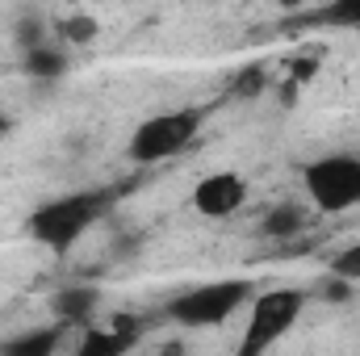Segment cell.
Returning <instances> with one entry per match:
<instances>
[{
  "label": "cell",
  "instance_id": "cell-1",
  "mask_svg": "<svg viewBox=\"0 0 360 356\" xmlns=\"http://www.w3.org/2000/svg\"><path fill=\"white\" fill-rule=\"evenodd\" d=\"M105 193H63V197H51L42 201L34 214H30V239L51 248V252H68L92 222L105 214Z\"/></svg>",
  "mask_w": 360,
  "mask_h": 356
},
{
  "label": "cell",
  "instance_id": "cell-2",
  "mask_svg": "<svg viewBox=\"0 0 360 356\" xmlns=\"http://www.w3.org/2000/svg\"><path fill=\"white\" fill-rule=\"evenodd\" d=\"M252 293H256V285L252 281H239V276H231V281H210V285H193V289H184L176 293L168 306H164V314L180 323V327H218V323H226L235 310H243L248 302H252Z\"/></svg>",
  "mask_w": 360,
  "mask_h": 356
},
{
  "label": "cell",
  "instance_id": "cell-3",
  "mask_svg": "<svg viewBox=\"0 0 360 356\" xmlns=\"http://www.w3.org/2000/svg\"><path fill=\"white\" fill-rule=\"evenodd\" d=\"M201 117H205L201 109H168V113H155V117L139 122L134 134H130L126 155H130L134 164H160V160H172V155H180V151L197 139Z\"/></svg>",
  "mask_w": 360,
  "mask_h": 356
},
{
  "label": "cell",
  "instance_id": "cell-4",
  "mask_svg": "<svg viewBox=\"0 0 360 356\" xmlns=\"http://www.w3.org/2000/svg\"><path fill=\"white\" fill-rule=\"evenodd\" d=\"M302 310H306V293L302 289H264V293H252V314H248V331L239 340V352L243 356L269 352L281 336L293 331V323L302 319Z\"/></svg>",
  "mask_w": 360,
  "mask_h": 356
},
{
  "label": "cell",
  "instance_id": "cell-5",
  "mask_svg": "<svg viewBox=\"0 0 360 356\" xmlns=\"http://www.w3.org/2000/svg\"><path fill=\"white\" fill-rule=\"evenodd\" d=\"M302 184H306V197L314 201V210L348 214L360 205V155H352V151L323 155L302 172Z\"/></svg>",
  "mask_w": 360,
  "mask_h": 356
},
{
  "label": "cell",
  "instance_id": "cell-6",
  "mask_svg": "<svg viewBox=\"0 0 360 356\" xmlns=\"http://www.w3.org/2000/svg\"><path fill=\"white\" fill-rule=\"evenodd\" d=\"M248 201V180L239 172H210L193 189V210L201 218H231Z\"/></svg>",
  "mask_w": 360,
  "mask_h": 356
},
{
  "label": "cell",
  "instance_id": "cell-7",
  "mask_svg": "<svg viewBox=\"0 0 360 356\" xmlns=\"http://www.w3.org/2000/svg\"><path fill=\"white\" fill-rule=\"evenodd\" d=\"M134 344H139V323L122 314L113 327H92L89 336L80 340V352L84 356H117V352H130Z\"/></svg>",
  "mask_w": 360,
  "mask_h": 356
},
{
  "label": "cell",
  "instance_id": "cell-8",
  "mask_svg": "<svg viewBox=\"0 0 360 356\" xmlns=\"http://www.w3.org/2000/svg\"><path fill=\"white\" fill-rule=\"evenodd\" d=\"M51 306H55L59 323H92V314L101 306V293L92 285H72V289H59Z\"/></svg>",
  "mask_w": 360,
  "mask_h": 356
},
{
  "label": "cell",
  "instance_id": "cell-9",
  "mask_svg": "<svg viewBox=\"0 0 360 356\" xmlns=\"http://www.w3.org/2000/svg\"><path fill=\"white\" fill-rule=\"evenodd\" d=\"M25 72H30V76H38V80H59V76L68 72V55H63L59 46L38 42V46H30V51H25Z\"/></svg>",
  "mask_w": 360,
  "mask_h": 356
},
{
  "label": "cell",
  "instance_id": "cell-10",
  "mask_svg": "<svg viewBox=\"0 0 360 356\" xmlns=\"http://www.w3.org/2000/svg\"><path fill=\"white\" fill-rule=\"evenodd\" d=\"M55 348H59V327H34V331H25V336L4 344L8 356H46Z\"/></svg>",
  "mask_w": 360,
  "mask_h": 356
},
{
  "label": "cell",
  "instance_id": "cell-11",
  "mask_svg": "<svg viewBox=\"0 0 360 356\" xmlns=\"http://www.w3.org/2000/svg\"><path fill=\"white\" fill-rule=\"evenodd\" d=\"M310 21H319V25H340V30H360V0H327Z\"/></svg>",
  "mask_w": 360,
  "mask_h": 356
},
{
  "label": "cell",
  "instance_id": "cell-12",
  "mask_svg": "<svg viewBox=\"0 0 360 356\" xmlns=\"http://www.w3.org/2000/svg\"><path fill=\"white\" fill-rule=\"evenodd\" d=\"M331 276H340V281H360V243H348L344 252H335L331 256Z\"/></svg>",
  "mask_w": 360,
  "mask_h": 356
},
{
  "label": "cell",
  "instance_id": "cell-13",
  "mask_svg": "<svg viewBox=\"0 0 360 356\" xmlns=\"http://www.w3.org/2000/svg\"><path fill=\"white\" fill-rule=\"evenodd\" d=\"M264 231H269V235H293V231H302V210H293V205L272 210L269 222H264Z\"/></svg>",
  "mask_w": 360,
  "mask_h": 356
},
{
  "label": "cell",
  "instance_id": "cell-14",
  "mask_svg": "<svg viewBox=\"0 0 360 356\" xmlns=\"http://www.w3.org/2000/svg\"><path fill=\"white\" fill-rule=\"evenodd\" d=\"M68 38H72V42L96 38V21H92V17H72V21H68Z\"/></svg>",
  "mask_w": 360,
  "mask_h": 356
},
{
  "label": "cell",
  "instance_id": "cell-15",
  "mask_svg": "<svg viewBox=\"0 0 360 356\" xmlns=\"http://www.w3.org/2000/svg\"><path fill=\"white\" fill-rule=\"evenodd\" d=\"M272 4H281V8H302V4H310V0H272Z\"/></svg>",
  "mask_w": 360,
  "mask_h": 356
},
{
  "label": "cell",
  "instance_id": "cell-16",
  "mask_svg": "<svg viewBox=\"0 0 360 356\" xmlns=\"http://www.w3.org/2000/svg\"><path fill=\"white\" fill-rule=\"evenodd\" d=\"M8 126H13V122H8V117H4V113H0V139H4V134H8Z\"/></svg>",
  "mask_w": 360,
  "mask_h": 356
}]
</instances>
